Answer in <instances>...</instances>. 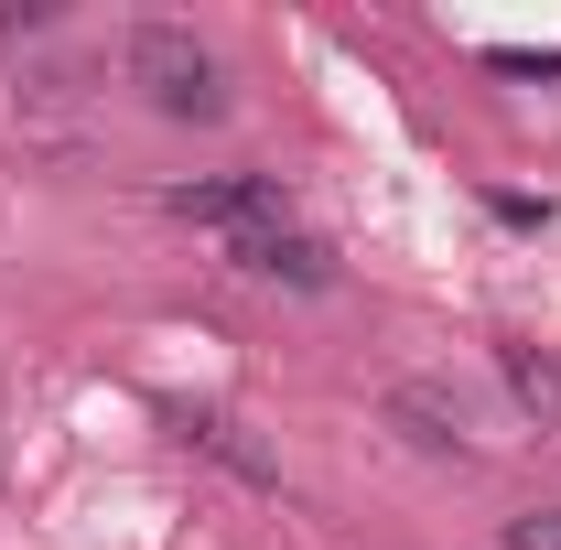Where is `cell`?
I'll return each mask as SVG.
<instances>
[{
    "instance_id": "obj_1",
    "label": "cell",
    "mask_w": 561,
    "mask_h": 550,
    "mask_svg": "<svg viewBox=\"0 0 561 550\" xmlns=\"http://www.w3.org/2000/svg\"><path fill=\"white\" fill-rule=\"evenodd\" d=\"M119 66H130V87L162 108V119H216V108H227V76H216V55L184 33V22H130Z\"/></svg>"
},
{
    "instance_id": "obj_2",
    "label": "cell",
    "mask_w": 561,
    "mask_h": 550,
    "mask_svg": "<svg viewBox=\"0 0 561 550\" xmlns=\"http://www.w3.org/2000/svg\"><path fill=\"white\" fill-rule=\"evenodd\" d=\"M173 216L184 227H216L227 249L238 238H260V227H291V206H280L271 173H216V184H173Z\"/></svg>"
},
{
    "instance_id": "obj_3",
    "label": "cell",
    "mask_w": 561,
    "mask_h": 550,
    "mask_svg": "<svg viewBox=\"0 0 561 550\" xmlns=\"http://www.w3.org/2000/svg\"><path fill=\"white\" fill-rule=\"evenodd\" d=\"M227 260H238V271H260V280H291V291H324V280H335L324 238H302V227H260V238H238Z\"/></svg>"
},
{
    "instance_id": "obj_4",
    "label": "cell",
    "mask_w": 561,
    "mask_h": 550,
    "mask_svg": "<svg viewBox=\"0 0 561 550\" xmlns=\"http://www.w3.org/2000/svg\"><path fill=\"white\" fill-rule=\"evenodd\" d=\"M184 443L216 454L227 475H249V485H280V454H271V443H249V421H227V411H184Z\"/></svg>"
},
{
    "instance_id": "obj_5",
    "label": "cell",
    "mask_w": 561,
    "mask_h": 550,
    "mask_svg": "<svg viewBox=\"0 0 561 550\" xmlns=\"http://www.w3.org/2000/svg\"><path fill=\"white\" fill-rule=\"evenodd\" d=\"M389 411L411 421V443H432V454H476L465 443V411H443V389H389Z\"/></svg>"
},
{
    "instance_id": "obj_6",
    "label": "cell",
    "mask_w": 561,
    "mask_h": 550,
    "mask_svg": "<svg viewBox=\"0 0 561 550\" xmlns=\"http://www.w3.org/2000/svg\"><path fill=\"white\" fill-rule=\"evenodd\" d=\"M496 367H507V389H518L540 421H561V356H540V345H496Z\"/></svg>"
},
{
    "instance_id": "obj_7",
    "label": "cell",
    "mask_w": 561,
    "mask_h": 550,
    "mask_svg": "<svg viewBox=\"0 0 561 550\" xmlns=\"http://www.w3.org/2000/svg\"><path fill=\"white\" fill-rule=\"evenodd\" d=\"M507 550H561V507L551 518H507Z\"/></svg>"
}]
</instances>
